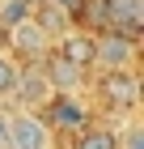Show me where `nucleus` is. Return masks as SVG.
Listing matches in <instances>:
<instances>
[{
	"label": "nucleus",
	"instance_id": "16",
	"mask_svg": "<svg viewBox=\"0 0 144 149\" xmlns=\"http://www.w3.org/2000/svg\"><path fill=\"white\" fill-rule=\"evenodd\" d=\"M4 132H9V115L0 111V141H4ZM4 145H9V141H4Z\"/></svg>",
	"mask_w": 144,
	"mask_h": 149
},
{
	"label": "nucleus",
	"instance_id": "2",
	"mask_svg": "<svg viewBox=\"0 0 144 149\" xmlns=\"http://www.w3.org/2000/svg\"><path fill=\"white\" fill-rule=\"evenodd\" d=\"M98 94H102V102L114 107V111H132L140 102V81H136L132 68H106L102 81H98Z\"/></svg>",
	"mask_w": 144,
	"mask_h": 149
},
{
	"label": "nucleus",
	"instance_id": "1",
	"mask_svg": "<svg viewBox=\"0 0 144 149\" xmlns=\"http://www.w3.org/2000/svg\"><path fill=\"white\" fill-rule=\"evenodd\" d=\"M93 22L110 26L127 38H140V26H144V4L140 0H93Z\"/></svg>",
	"mask_w": 144,
	"mask_h": 149
},
{
	"label": "nucleus",
	"instance_id": "3",
	"mask_svg": "<svg viewBox=\"0 0 144 149\" xmlns=\"http://www.w3.org/2000/svg\"><path fill=\"white\" fill-rule=\"evenodd\" d=\"M4 141H9V149H51V128L34 111H17V115H9Z\"/></svg>",
	"mask_w": 144,
	"mask_h": 149
},
{
	"label": "nucleus",
	"instance_id": "5",
	"mask_svg": "<svg viewBox=\"0 0 144 149\" xmlns=\"http://www.w3.org/2000/svg\"><path fill=\"white\" fill-rule=\"evenodd\" d=\"M4 38H9L13 56H21V60H34V64H38V60L47 56V30L34 22V17H21L17 26H9Z\"/></svg>",
	"mask_w": 144,
	"mask_h": 149
},
{
	"label": "nucleus",
	"instance_id": "6",
	"mask_svg": "<svg viewBox=\"0 0 144 149\" xmlns=\"http://www.w3.org/2000/svg\"><path fill=\"white\" fill-rule=\"evenodd\" d=\"M38 68H43V77H47L51 90H64V94H72L81 81H85V68L72 64L68 56H59V51H47V56L38 60Z\"/></svg>",
	"mask_w": 144,
	"mask_h": 149
},
{
	"label": "nucleus",
	"instance_id": "9",
	"mask_svg": "<svg viewBox=\"0 0 144 149\" xmlns=\"http://www.w3.org/2000/svg\"><path fill=\"white\" fill-rule=\"evenodd\" d=\"M59 56H68L72 64H81V68H93V34H81V30H64L59 34Z\"/></svg>",
	"mask_w": 144,
	"mask_h": 149
},
{
	"label": "nucleus",
	"instance_id": "10",
	"mask_svg": "<svg viewBox=\"0 0 144 149\" xmlns=\"http://www.w3.org/2000/svg\"><path fill=\"white\" fill-rule=\"evenodd\" d=\"M30 17H34V22H38V26H43V30H47V38H51V34L59 38V34H64V30H68V17H72V13H64V9H59V4H51V0H38Z\"/></svg>",
	"mask_w": 144,
	"mask_h": 149
},
{
	"label": "nucleus",
	"instance_id": "17",
	"mask_svg": "<svg viewBox=\"0 0 144 149\" xmlns=\"http://www.w3.org/2000/svg\"><path fill=\"white\" fill-rule=\"evenodd\" d=\"M4 34H9V26H4V22H0V43H4Z\"/></svg>",
	"mask_w": 144,
	"mask_h": 149
},
{
	"label": "nucleus",
	"instance_id": "15",
	"mask_svg": "<svg viewBox=\"0 0 144 149\" xmlns=\"http://www.w3.org/2000/svg\"><path fill=\"white\" fill-rule=\"evenodd\" d=\"M51 4H59L64 13H85V0H51Z\"/></svg>",
	"mask_w": 144,
	"mask_h": 149
},
{
	"label": "nucleus",
	"instance_id": "7",
	"mask_svg": "<svg viewBox=\"0 0 144 149\" xmlns=\"http://www.w3.org/2000/svg\"><path fill=\"white\" fill-rule=\"evenodd\" d=\"M9 98H17L25 111H34V107H47V98H51V85H47L43 68H38V64H30V68H17V85H13V94H9Z\"/></svg>",
	"mask_w": 144,
	"mask_h": 149
},
{
	"label": "nucleus",
	"instance_id": "14",
	"mask_svg": "<svg viewBox=\"0 0 144 149\" xmlns=\"http://www.w3.org/2000/svg\"><path fill=\"white\" fill-rule=\"evenodd\" d=\"M119 149H144V128H127L123 132V145Z\"/></svg>",
	"mask_w": 144,
	"mask_h": 149
},
{
	"label": "nucleus",
	"instance_id": "13",
	"mask_svg": "<svg viewBox=\"0 0 144 149\" xmlns=\"http://www.w3.org/2000/svg\"><path fill=\"white\" fill-rule=\"evenodd\" d=\"M17 56H0V98H9L13 85H17Z\"/></svg>",
	"mask_w": 144,
	"mask_h": 149
},
{
	"label": "nucleus",
	"instance_id": "12",
	"mask_svg": "<svg viewBox=\"0 0 144 149\" xmlns=\"http://www.w3.org/2000/svg\"><path fill=\"white\" fill-rule=\"evenodd\" d=\"M30 13H34V0H0V22L4 26H17Z\"/></svg>",
	"mask_w": 144,
	"mask_h": 149
},
{
	"label": "nucleus",
	"instance_id": "11",
	"mask_svg": "<svg viewBox=\"0 0 144 149\" xmlns=\"http://www.w3.org/2000/svg\"><path fill=\"white\" fill-rule=\"evenodd\" d=\"M72 149H119V132H114V128H98V124H85Z\"/></svg>",
	"mask_w": 144,
	"mask_h": 149
},
{
	"label": "nucleus",
	"instance_id": "8",
	"mask_svg": "<svg viewBox=\"0 0 144 149\" xmlns=\"http://www.w3.org/2000/svg\"><path fill=\"white\" fill-rule=\"evenodd\" d=\"M47 107H51V119H47V128H85V107L76 102V98H68L64 90H51V98H47Z\"/></svg>",
	"mask_w": 144,
	"mask_h": 149
},
{
	"label": "nucleus",
	"instance_id": "4",
	"mask_svg": "<svg viewBox=\"0 0 144 149\" xmlns=\"http://www.w3.org/2000/svg\"><path fill=\"white\" fill-rule=\"evenodd\" d=\"M132 60H136V38L119 34L110 26H102L93 34V64H102V68H127Z\"/></svg>",
	"mask_w": 144,
	"mask_h": 149
}]
</instances>
